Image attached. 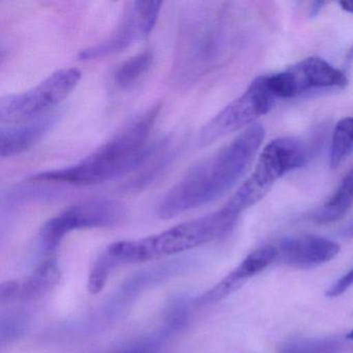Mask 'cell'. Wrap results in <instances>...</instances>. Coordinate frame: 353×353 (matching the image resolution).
<instances>
[{"label":"cell","instance_id":"obj_1","mask_svg":"<svg viewBox=\"0 0 353 353\" xmlns=\"http://www.w3.org/2000/svg\"><path fill=\"white\" fill-rule=\"evenodd\" d=\"M264 137V128L254 123L228 145L200 161L169 190L159 205V216L174 218L228 193L251 166Z\"/></svg>","mask_w":353,"mask_h":353},{"label":"cell","instance_id":"obj_2","mask_svg":"<svg viewBox=\"0 0 353 353\" xmlns=\"http://www.w3.org/2000/svg\"><path fill=\"white\" fill-rule=\"evenodd\" d=\"M158 114L159 107L142 113L77 164L32 175L30 181L92 185L136 170L156 150L150 146V137Z\"/></svg>","mask_w":353,"mask_h":353},{"label":"cell","instance_id":"obj_3","mask_svg":"<svg viewBox=\"0 0 353 353\" xmlns=\"http://www.w3.org/2000/svg\"><path fill=\"white\" fill-rule=\"evenodd\" d=\"M239 216L223 206L214 214L172 227L139 241H119L107 250L114 261L143 262L181 253L220 239L232 230Z\"/></svg>","mask_w":353,"mask_h":353},{"label":"cell","instance_id":"obj_4","mask_svg":"<svg viewBox=\"0 0 353 353\" xmlns=\"http://www.w3.org/2000/svg\"><path fill=\"white\" fill-rule=\"evenodd\" d=\"M309 160L310 148L303 140L296 137L272 140L262 150L253 173L225 206L241 216L263 199L278 179L305 166Z\"/></svg>","mask_w":353,"mask_h":353},{"label":"cell","instance_id":"obj_5","mask_svg":"<svg viewBox=\"0 0 353 353\" xmlns=\"http://www.w3.org/2000/svg\"><path fill=\"white\" fill-rule=\"evenodd\" d=\"M80 79L79 70H59L32 90L1 99V123L15 125L52 113L73 92Z\"/></svg>","mask_w":353,"mask_h":353},{"label":"cell","instance_id":"obj_6","mask_svg":"<svg viewBox=\"0 0 353 353\" xmlns=\"http://www.w3.org/2000/svg\"><path fill=\"white\" fill-rule=\"evenodd\" d=\"M274 102V97L266 84V76L256 78L241 97L202 128L198 143L201 146L210 145L231 133L251 127L256 119L272 109Z\"/></svg>","mask_w":353,"mask_h":353},{"label":"cell","instance_id":"obj_7","mask_svg":"<svg viewBox=\"0 0 353 353\" xmlns=\"http://www.w3.org/2000/svg\"><path fill=\"white\" fill-rule=\"evenodd\" d=\"M125 214L127 208L117 200L94 199L80 202L48 221L43 227L41 237L45 247L53 250L72 230L112 226L123 221Z\"/></svg>","mask_w":353,"mask_h":353},{"label":"cell","instance_id":"obj_8","mask_svg":"<svg viewBox=\"0 0 353 353\" xmlns=\"http://www.w3.org/2000/svg\"><path fill=\"white\" fill-rule=\"evenodd\" d=\"M162 5V1H134L117 30L101 44L82 51L79 59L90 61L121 52L148 38L158 22Z\"/></svg>","mask_w":353,"mask_h":353},{"label":"cell","instance_id":"obj_9","mask_svg":"<svg viewBox=\"0 0 353 353\" xmlns=\"http://www.w3.org/2000/svg\"><path fill=\"white\" fill-rule=\"evenodd\" d=\"M274 248L276 261L299 270L322 265L334 259L340 252V245L336 241L312 234L288 237Z\"/></svg>","mask_w":353,"mask_h":353},{"label":"cell","instance_id":"obj_10","mask_svg":"<svg viewBox=\"0 0 353 353\" xmlns=\"http://www.w3.org/2000/svg\"><path fill=\"white\" fill-rule=\"evenodd\" d=\"M276 260L274 245H264L250 253L230 274L219 284L202 295L200 303H214L222 301L231 293L241 288L247 281L260 274Z\"/></svg>","mask_w":353,"mask_h":353},{"label":"cell","instance_id":"obj_11","mask_svg":"<svg viewBox=\"0 0 353 353\" xmlns=\"http://www.w3.org/2000/svg\"><path fill=\"white\" fill-rule=\"evenodd\" d=\"M57 117V113L52 112L32 121L3 125L0 131L1 158H12L34 148L54 125Z\"/></svg>","mask_w":353,"mask_h":353},{"label":"cell","instance_id":"obj_12","mask_svg":"<svg viewBox=\"0 0 353 353\" xmlns=\"http://www.w3.org/2000/svg\"><path fill=\"white\" fill-rule=\"evenodd\" d=\"M288 71L294 80L297 94L313 88H343L348 84L344 72L320 57H307Z\"/></svg>","mask_w":353,"mask_h":353},{"label":"cell","instance_id":"obj_13","mask_svg":"<svg viewBox=\"0 0 353 353\" xmlns=\"http://www.w3.org/2000/svg\"><path fill=\"white\" fill-rule=\"evenodd\" d=\"M353 205V168L347 173L332 197L314 214L318 224H330L344 218Z\"/></svg>","mask_w":353,"mask_h":353},{"label":"cell","instance_id":"obj_14","mask_svg":"<svg viewBox=\"0 0 353 353\" xmlns=\"http://www.w3.org/2000/svg\"><path fill=\"white\" fill-rule=\"evenodd\" d=\"M154 63V54L148 50L139 53L119 65L114 74V82L121 90H130L150 71Z\"/></svg>","mask_w":353,"mask_h":353},{"label":"cell","instance_id":"obj_15","mask_svg":"<svg viewBox=\"0 0 353 353\" xmlns=\"http://www.w3.org/2000/svg\"><path fill=\"white\" fill-rule=\"evenodd\" d=\"M59 272L57 263L53 260L43 262L32 276L26 281L23 287H20V293L24 297L41 296L50 290L59 282Z\"/></svg>","mask_w":353,"mask_h":353},{"label":"cell","instance_id":"obj_16","mask_svg":"<svg viewBox=\"0 0 353 353\" xmlns=\"http://www.w3.org/2000/svg\"><path fill=\"white\" fill-rule=\"evenodd\" d=\"M352 150L353 117H346L341 119L334 128L330 146V168H336Z\"/></svg>","mask_w":353,"mask_h":353},{"label":"cell","instance_id":"obj_17","mask_svg":"<svg viewBox=\"0 0 353 353\" xmlns=\"http://www.w3.org/2000/svg\"><path fill=\"white\" fill-rule=\"evenodd\" d=\"M266 84L274 99H289L299 96L294 80L288 70L274 75L266 76Z\"/></svg>","mask_w":353,"mask_h":353},{"label":"cell","instance_id":"obj_18","mask_svg":"<svg viewBox=\"0 0 353 353\" xmlns=\"http://www.w3.org/2000/svg\"><path fill=\"white\" fill-rule=\"evenodd\" d=\"M338 347L336 341H301L289 345L283 353H336Z\"/></svg>","mask_w":353,"mask_h":353},{"label":"cell","instance_id":"obj_19","mask_svg":"<svg viewBox=\"0 0 353 353\" xmlns=\"http://www.w3.org/2000/svg\"><path fill=\"white\" fill-rule=\"evenodd\" d=\"M112 266V260L105 255L104 259L98 262L88 280V290L92 294H97L102 290L103 287L106 284L107 279H108L109 270Z\"/></svg>","mask_w":353,"mask_h":353},{"label":"cell","instance_id":"obj_20","mask_svg":"<svg viewBox=\"0 0 353 353\" xmlns=\"http://www.w3.org/2000/svg\"><path fill=\"white\" fill-rule=\"evenodd\" d=\"M353 286V268L344 276H341L336 283L330 286L326 291V296L338 297L346 292L349 288Z\"/></svg>","mask_w":353,"mask_h":353},{"label":"cell","instance_id":"obj_21","mask_svg":"<svg viewBox=\"0 0 353 353\" xmlns=\"http://www.w3.org/2000/svg\"><path fill=\"white\" fill-rule=\"evenodd\" d=\"M20 291V286L17 282H7L0 287V299L1 301L17 295Z\"/></svg>","mask_w":353,"mask_h":353},{"label":"cell","instance_id":"obj_22","mask_svg":"<svg viewBox=\"0 0 353 353\" xmlns=\"http://www.w3.org/2000/svg\"><path fill=\"white\" fill-rule=\"evenodd\" d=\"M342 235L343 236L346 237V239H353V221L345 227L344 230H343Z\"/></svg>","mask_w":353,"mask_h":353},{"label":"cell","instance_id":"obj_23","mask_svg":"<svg viewBox=\"0 0 353 353\" xmlns=\"http://www.w3.org/2000/svg\"><path fill=\"white\" fill-rule=\"evenodd\" d=\"M346 67L348 70H353V45L346 55Z\"/></svg>","mask_w":353,"mask_h":353},{"label":"cell","instance_id":"obj_24","mask_svg":"<svg viewBox=\"0 0 353 353\" xmlns=\"http://www.w3.org/2000/svg\"><path fill=\"white\" fill-rule=\"evenodd\" d=\"M339 5L341 6V8H342L344 11L353 14V0L352 1H340Z\"/></svg>","mask_w":353,"mask_h":353},{"label":"cell","instance_id":"obj_25","mask_svg":"<svg viewBox=\"0 0 353 353\" xmlns=\"http://www.w3.org/2000/svg\"><path fill=\"white\" fill-rule=\"evenodd\" d=\"M325 5V3H314L313 8H312V12H313V15H317L319 13L320 9H321L322 6Z\"/></svg>","mask_w":353,"mask_h":353},{"label":"cell","instance_id":"obj_26","mask_svg":"<svg viewBox=\"0 0 353 353\" xmlns=\"http://www.w3.org/2000/svg\"><path fill=\"white\" fill-rule=\"evenodd\" d=\"M346 339H348V340L352 341L353 342V330H351L350 332L346 334Z\"/></svg>","mask_w":353,"mask_h":353}]
</instances>
